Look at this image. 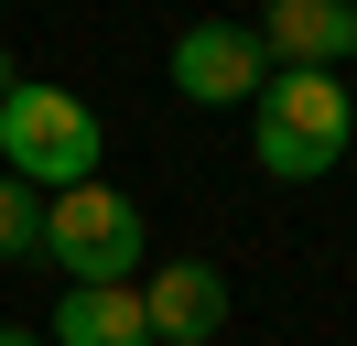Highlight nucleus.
Instances as JSON below:
<instances>
[{"label":"nucleus","mask_w":357,"mask_h":346,"mask_svg":"<svg viewBox=\"0 0 357 346\" xmlns=\"http://www.w3.org/2000/svg\"><path fill=\"white\" fill-rule=\"evenodd\" d=\"M357 141V98L325 65H271V86L249 98V151H260L271 184H325Z\"/></svg>","instance_id":"obj_1"},{"label":"nucleus","mask_w":357,"mask_h":346,"mask_svg":"<svg viewBox=\"0 0 357 346\" xmlns=\"http://www.w3.org/2000/svg\"><path fill=\"white\" fill-rule=\"evenodd\" d=\"M109 163V119H98L76 86H11L0 98V173L33 195H66V184H98Z\"/></svg>","instance_id":"obj_2"},{"label":"nucleus","mask_w":357,"mask_h":346,"mask_svg":"<svg viewBox=\"0 0 357 346\" xmlns=\"http://www.w3.org/2000/svg\"><path fill=\"white\" fill-rule=\"evenodd\" d=\"M44 260L66 281H141L152 271V216L119 184H66V195H44Z\"/></svg>","instance_id":"obj_3"},{"label":"nucleus","mask_w":357,"mask_h":346,"mask_svg":"<svg viewBox=\"0 0 357 346\" xmlns=\"http://www.w3.org/2000/svg\"><path fill=\"white\" fill-rule=\"evenodd\" d=\"M271 86V54L249 22H184L174 33V98L184 108H249Z\"/></svg>","instance_id":"obj_4"},{"label":"nucleus","mask_w":357,"mask_h":346,"mask_svg":"<svg viewBox=\"0 0 357 346\" xmlns=\"http://www.w3.org/2000/svg\"><path fill=\"white\" fill-rule=\"evenodd\" d=\"M227 271L217 260H152V281H141V324H152V346H217L227 336Z\"/></svg>","instance_id":"obj_5"},{"label":"nucleus","mask_w":357,"mask_h":346,"mask_svg":"<svg viewBox=\"0 0 357 346\" xmlns=\"http://www.w3.org/2000/svg\"><path fill=\"white\" fill-rule=\"evenodd\" d=\"M249 33H260L271 65H325L335 76V65L357 54V0H260Z\"/></svg>","instance_id":"obj_6"},{"label":"nucleus","mask_w":357,"mask_h":346,"mask_svg":"<svg viewBox=\"0 0 357 346\" xmlns=\"http://www.w3.org/2000/svg\"><path fill=\"white\" fill-rule=\"evenodd\" d=\"M44 346H152V324H141V281H66Z\"/></svg>","instance_id":"obj_7"},{"label":"nucleus","mask_w":357,"mask_h":346,"mask_svg":"<svg viewBox=\"0 0 357 346\" xmlns=\"http://www.w3.org/2000/svg\"><path fill=\"white\" fill-rule=\"evenodd\" d=\"M0 260H44V195L0 173Z\"/></svg>","instance_id":"obj_8"},{"label":"nucleus","mask_w":357,"mask_h":346,"mask_svg":"<svg viewBox=\"0 0 357 346\" xmlns=\"http://www.w3.org/2000/svg\"><path fill=\"white\" fill-rule=\"evenodd\" d=\"M0 346H44V324H0Z\"/></svg>","instance_id":"obj_9"},{"label":"nucleus","mask_w":357,"mask_h":346,"mask_svg":"<svg viewBox=\"0 0 357 346\" xmlns=\"http://www.w3.org/2000/svg\"><path fill=\"white\" fill-rule=\"evenodd\" d=\"M11 86H22V65H11V43H0V98H11Z\"/></svg>","instance_id":"obj_10"}]
</instances>
